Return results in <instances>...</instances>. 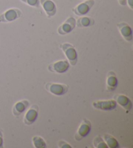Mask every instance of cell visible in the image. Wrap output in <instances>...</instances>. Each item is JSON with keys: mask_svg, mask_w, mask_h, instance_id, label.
Listing matches in <instances>:
<instances>
[{"mask_svg": "<svg viewBox=\"0 0 133 148\" xmlns=\"http://www.w3.org/2000/svg\"><path fill=\"white\" fill-rule=\"evenodd\" d=\"M23 3L33 7H39L40 6V0H21Z\"/></svg>", "mask_w": 133, "mask_h": 148, "instance_id": "d6986e66", "label": "cell"}, {"mask_svg": "<svg viewBox=\"0 0 133 148\" xmlns=\"http://www.w3.org/2000/svg\"><path fill=\"white\" fill-rule=\"evenodd\" d=\"M114 100L116 101L117 104H119L122 108H124L127 111H130L132 109V101L127 96L125 95H121V94H118V95H116L114 97Z\"/></svg>", "mask_w": 133, "mask_h": 148, "instance_id": "7c38bea8", "label": "cell"}, {"mask_svg": "<svg viewBox=\"0 0 133 148\" xmlns=\"http://www.w3.org/2000/svg\"><path fill=\"white\" fill-rule=\"evenodd\" d=\"M33 143L35 148H45L46 147V143L42 137L35 136L33 138Z\"/></svg>", "mask_w": 133, "mask_h": 148, "instance_id": "e0dca14e", "label": "cell"}, {"mask_svg": "<svg viewBox=\"0 0 133 148\" xmlns=\"http://www.w3.org/2000/svg\"><path fill=\"white\" fill-rule=\"evenodd\" d=\"M120 34L127 42H131L132 40V31L130 25L126 22H120L117 24Z\"/></svg>", "mask_w": 133, "mask_h": 148, "instance_id": "30bf717a", "label": "cell"}, {"mask_svg": "<svg viewBox=\"0 0 133 148\" xmlns=\"http://www.w3.org/2000/svg\"><path fill=\"white\" fill-rule=\"evenodd\" d=\"M29 104V102L27 100H22L15 103L12 108V113L14 116L16 117L20 116L27 108Z\"/></svg>", "mask_w": 133, "mask_h": 148, "instance_id": "5bb4252c", "label": "cell"}, {"mask_svg": "<svg viewBox=\"0 0 133 148\" xmlns=\"http://www.w3.org/2000/svg\"><path fill=\"white\" fill-rule=\"evenodd\" d=\"M40 5L48 17H52L57 13V6L52 0H40Z\"/></svg>", "mask_w": 133, "mask_h": 148, "instance_id": "8fae6325", "label": "cell"}, {"mask_svg": "<svg viewBox=\"0 0 133 148\" xmlns=\"http://www.w3.org/2000/svg\"><path fill=\"white\" fill-rule=\"evenodd\" d=\"M84 1H85V0H84Z\"/></svg>", "mask_w": 133, "mask_h": 148, "instance_id": "cb8c5ba5", "label": "cell"}, {"mask_svg": "<svg viewBox=\"0 0 133 148\" xmlns=\"http://www.w3.org/2000/svg\"><path fill=\"white\" fill-rule=\"evenodd\" d=\"M117 1H118V3H119L120 5H121V6L126 5L127 0H117Z\"/></svg>", "mask_w": 133, "mask_h": 148, "instance_id": "603a6c76", "label": "cell"}, {"mask_svg": "<svg viewBox=\"0 0 133 148\" xmlns=\"http://www.w3.org/2000/svg\"><path fill=\"white\" fill-rule=\"evenodd\" d=\"M92 130L91 122L87 119H83L81 123L79 125V128L75 134V140L81 141L84 138L86 137L90 133Z\"/></svg>", "mask_w": 133, "mask_h": 148, "instance_id": "3957f363", "label": "cell"}, {"mask_svg": "<svg viewBox=\"0 0 133 148\" xmlns=\"http://www.w3.org/2000/svg\"><path fill=\"white\" fill-rule=\"evenodd\" d=\"M39 107L37 104H33L26 112L24 117V122L27 125H30L35 123L38 118Z\"/></svg>", "mask_w": 133, "mask_h": 148, "instance_id": "9c48e42d", "label": "cell"}, {"mask_svg": "<svg viewBox=\"0 0 133 148\" xmlns=\"http://www.w3.org/2000/svg\"><path fill=\"white\" fill-rule=\"evenodd\" d=\"M93 144L96 148H108L105 142L101 136H96L94 140Z\"/></svg>", "mask_w": 133, "mask_h": 148, "instance_id": "ac0fdd59", "label": "cell"}, {"mask_svg": "<svg viewBox=\"0 0 133 148\" xmlns=\"http://www.w3.org/2000/svg\"><path fill=\"white\" fill-rule=\"evenodd\" d=\"M95 21L93 18L88 16H82L76 20V26L80 28L88 27L94 25Z\"/></svg>", "mask_w": 133, "mask_h": 148, "instance_id": "9a60e30c", "label": "cell"}, {"mask_svg": "<svg viewBox=\"0 0 133 148\" xmlns=\"http://www.w3.org/2000/svg\"><path fill=\"white\" fill-rule=\"evenodd\" d=\"M22 12L20 9L12 8L7 10L0 15V23H8L15 21L22 16Z\"/></svg>", "mask_w": 133, "mask_h": 148, "instance_id": "277c9868", "label": "cell"}, {"mask_svg": "<svg viewBox=\"0 0 133 148\" xmlns=\"http://www.w3.org/2000/svg\"><path fill=\"white\" fill-rule=\"evenodd\" d=\"M92 106L94 108L103 111H111L116 109L117 104L114 99L110 100H99L93 102Z\"/></svg>", "mask_w": 133, "mask_h": 148, "instance_id": "5b68a950", "label": "cell"}, {"mask_svg": "<svg viewBox=\"0 0 133 148\" xmlns=\"http://www.w3.org/2000/svg\"><path fill=\"white\" fill-rule=\"evenodd\" d=\"M3 145V132L0 130V147H2Z\"/></svg>", "mask_w": 133, "mask_h": 148, "instance_id": "44dd1931", "label": "cell"}, {"mask_svg": "<svg viewBox=\"0 0 133 148\" xmlns=\"http://www.w3.org/2000/svg\"><path fill=\"white\" fill-rule=\"evenodd\" d=\"M103 138L107 145L108 147L110 148H117L119 147V142L115 138L114 136H111L109 134H105L103 135Z\"/></svg>", "mask_w": 133, "mask_h": 148, "instance_id": "2e32d148", "label": "cell"}, {"mask_svg": "<svg viewBox=\"0 0 133 148\" xmlns=\"http://www.w3.org/2000/svg\"><path fill=\"white\" fill-rule=\"evenodd\" d=\"M58 147H61V148H71V145L68 144L65 141H63V140H61V141L58 142Z\"/></svg>", "mask_w": 133, "mask_h": 148, "instance_id": "ffe728a7", "label": "cell"}, {"mask_svg": "<svg viewBox=\"0 0 133 148\" xmlns=\"http://www.w3.org/2000/svg\"><path fill=\"white\" fill-rule=\"evenodd\" d=\"M60 48L64 53L68 62L72 66H75L77 63V52L75 48L70 43L65 42L60 45Z\"/></svg>", "mask_w": 133, "mask_h": 148, "instance_id": "6da1fadb", "label": "cell"}, {"mask_svg": "<svg viewBox=\"0 0 133 148\" xmlns=\"http://www.w3.org/2000/svg\"><path fill=\"white\" fill-rule=\"evenodd\" d=\"M107 90L109 91H114L118 85V80L114 71H109L107 77Z\"/></svg>", "mask_w": 133, "mask_h": 148, "instance_id": "4fadbf2b", "label": "cell"}, {"mask_svg": "<svg viewBox=\"0 0 133 148\" xmlns=\"http://www.w3.org/2000/svg\"><path fill=\"white\" fill-rule=\"evenodd\" d=\"M94 0H85L82 3L78 4L72 9V12L77 16H84L90 11L94 5Z\"/></svg>", "mask_w": 133, "mask_h": 148, "instance_id": "8992f818", "label": "cell"}, {"mask_svg": "<svg viewBox=\"0 0 133 148\" xmlns=\"http://www.w3.org/2000/svg\"><path fill=\"white\" fill-rule=\"evenodd\" d=\"M76 27V20L73 16H70L61 24L57 29L58 34L65 35L70 34Z\"/></svg>", "mask_w": 133, "mask_h": 148, "instance_id": "52a82bcc", "label": "cell"}, {"mask_svg": "<svg viewBox=\"0 0 133 148\" xmlns=\"http://www.w3.org/2000/svg\"><path fill=\"white\" fill-rule=\"evenodd\" d=\"M70 63L67 60H62L57 61L48 66V70L52 73H64L70 68Z\"/></svg>", "mask_w": 133, "mask_h": 148, "instance_id": "ba28073f", "label": "cell"}, {"mask_svg": "<svg viewBox=\"0 0 133 148\" xmlns=\"http://www.w3.org/2000/svg\"><path fill=\"white\" fill-rule=\"evenodd\" d=\"M48 92L56 96H62L68 92L69 87L64 84L48 82L45 85Z\"/></svg>", "mask_w": 133, "mask_h": 148, "instance_id": "7a4b0ae2", "label": "cell"}, {"mask_svg": "<svg viewBox=\"0 0 133 148\" xmlns=\"http://www.w3.org/2000/svg\"><path fill=\"white\" fill-rule=\"evenodd\" d=\"M126 5L129 7V8L132 10L133 9V0H127Z\"/></svg>", "mask_w": 133, "mask_h": 148, "instance_id": "7402d4cb", "label": "cell"}]
</instances>
